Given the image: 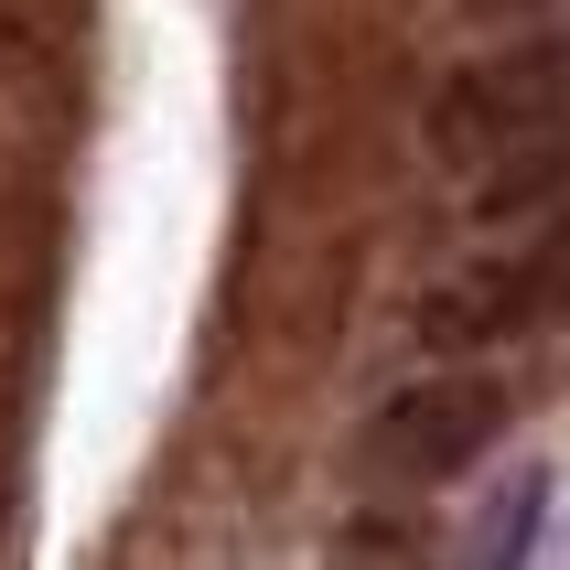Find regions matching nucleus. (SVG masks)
I'll list each match as a JSON object with an SVG mask.
<instances>
[{
    "mask_svg": "<svg viewBox=\"0 0 570 570\" xmlns=\"http://www.w3.org/2000/svg\"><path fill=\"white\" fill-rule=\"evenodd\" d=\"M495 431H507V387L495 377H431V387H399L377 410L366 463H377L387 484H442V474H463Z\"/></svg>",
    "mask_w": 570,
    "mask_h": 570,
    "instance_id": "3",
    "label": "nucleus"
},
{
    "mask_svg": "<svg viewBox=\"0 0 570 570\" xmlns=\"http://www.w3.org/2000/svg\"><path fill=\"white\" fill-rule=\"evenodd\" d=\"M539 495H549L539 474H517V484H507V517L484 507V528H474V560H517V549H528V517H539Z\"/></svg>",
    "mask_w": 570,
    "mask_h": 570,
    "instance_id": "4",
    "label": "nucleus"
},
{
    "mask_svg": "<svg viewBox=\"0 0 570 570\" xmlns=\"http://www.w3.org/2000/svg\"><path fill=\"white\" fill-rule=\"evenodd\" d=\"M570 119V43H539V55H507V65H474L463 87L431 108V140L452 161H495V151H528Z\"/></svg>",
    "mask_w": 570,
    "mask_h": 570,
    "instance_id": "2",
    "label": "nucleus"
},
{
    "mask_svg": "<svg viewBox=\"0 0 570 570\" xmlns=\"http://www.w3.org/2000/svg\"><path fill=\"white\" fill-rule=\"evenodd\" d=\"M560 313H570V216L549 237H528L517 258H484V269L442 281L431 313H420V334L431 345H507V334H539Z\"/></svg>",
    "mask_w": 570,
    "mask_h": 570,
    "instance_id": "1",
    "label": "nucleus"
}]
</instances>
